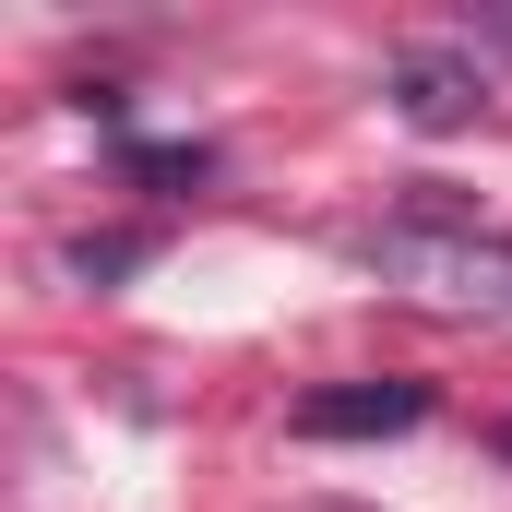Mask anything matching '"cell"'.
Returning <instances> with one entry per match:
<instances>
[{
	"instance_id": "1",
	"label": "cell",
	"mask_w": 512,
	"mask_h": 512,
	"mask_svg": "<svg viewBox=\"0 0 512 512\" xmlns=\"http://www.w3.org/2000/svg\"><path fill=\"white\" fill-rule=\"evenodd\" d=\"M346 251L370 262L382 286L429 298V310H477V322H512V239H477V227H358Z\"/></svg>"
},
{
	"instance_id": "2",
	"label": "cell",
	"mask_w": 512,
	"mask_h": 512,
	"mask_svg": "<svg viewBox=\"0 0 512 512\" xmlns=\"http://www.w3.org/2000/svg\"><path fill=\"white\" fill-rule=\"evenodd\" d=\"M429 417V382H334V393H298V441H382V429H417Z\"/></svg>"
},
{
	"instance_id": "3",
	"label": "cell",
	"mask_w": 512,
	"mask_h": 512,
	"mask_svg": "<svg viewBox=\"0 0 512 512\" xmlns=\"http://www.w3.org/2000/svg\"><path fill=\"white\" fill-rule=\"evenodd\" d=\"M393 108H405L417 131H465L477 108H489V72H477V60H453V48H417V60L393 72Z\"/></svg>"
}]
</instances>
